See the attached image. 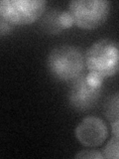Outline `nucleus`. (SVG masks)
<instances>
[{"mask_svg":"<svg viewBox=\"0 0 119 159\" xmlns=\"http://www.w3.org/2000/svg\"><path fill=\"white\" fill-rule=\"evenodd\" d=\"M52 76L61 82H73L82 76L86 57L81 49L72 45H62L50 52L47 60Z\"/></svg>","mask_w":119,"mask_h":159,"instance_id":"1","label":"nucleus"},{"mask_svg":"<svg viewBox=\"0 0 119 159\" xmlns=\"http://www.w3.org/2000/svg\"><path fill=\"white\" fill-rule=\"evenodd\" d=\"M89 73L99 79H106L119 73V42L103 38L93 43L84 55Z\"/></svg>","mask_w":119,"mask_h":159,"instance_id":"2","label":"nucleus"},{"mask_svg":"<svg viewBox=\"0 0 119 159\" xmlns=\"http://www.w3.org/2000/svg\"><path fill=\"white\" fill-rule=\"evenodd\" d=\"M110 3L106 0H74L68 3L73 24L83 30H93L106 21Z\"/></svg>","mask_w":119,"mask_h":159,"instance_id":"3","label":"nucleus"},{"mask_svg":"<svg viewBox=\"0 0 119 159\" xmlns=\"http://www.w3.org/2000/svg\"><path fill=\"white\" fill-rule=\"evenodd\" d=\"M102 80L89 73L72 82L68 92L69 106L77 111H86L96 104L101 93Z\"/></svg>","mask_w":119,"mask_h":159,"instance_id":"4","label":"nucleus"},{"mask_svg":"<svg viewBox=\"0 0 119 159\" xmlns=\"http://www.w3.org/2000/svg\"><path fill=\"white\" fill-rule=\"evenodd\" d=\"M44 0H2L0 19L10 25H29L42 16L46 9Z\"/></svg>","mask_w":119,"mask_h":159,"instance_id":"5","label":"nucleus"},{"mask_svg":"<svg viewBox=\"0 0 119 159\" xmlns=\"http://www.w3.org/2000/svg\"><path fill=\"white\" fill-rule=\"evenodd\" d=\"M74 134L83 146L96 147L105 141L108 135V128L101 118L89 116L77 124Z\"/></svg>","mask_w":119,"mask_h":159,"instance_id":"6","label":"nucleus"},{"mask_svg":"<svg viewBox=\"0 0 119 159\" xmlns=\"http://www.w3.org/2000/svg\"><path fill=\"white\" fill-rule=\"evenodd\" d=\"M73 25L68 12H61L59 10H51L42 19L41 26L46 33L58 34L62 30Z\"/></svg>","mask_w":119,"mask_h":159,"instance_id":"7","label":"nucleus"},{"mask_svg":"<svg viewBox=\"0 0 119 159\" xmlns=\"http://www.w3.org/2000/svg\"><path fill=\"white\" fill-rule=\"evenodd\" d=\"M104 113L112 125L114 133L119 132V92L109 97L104 104Z\"/></svg>","mask_w":119,"mask_h":159,"instance_id":"8","label":"nucleus"},{"mask_svg":"<svg viewBox=\"0 0 119 159\" xmlns=\"http://www.w3.org/2000/svg\"><path fill=\"white\" fill-rule=\"evenodd\" d=\"M103 155L105 158L119 159V132L114 133L105 145L103 149Z\"/></svg>","mask_w":119,"mask_h":159,"instance_id":"9","label":"nucleus"},{"mask_svg":"<svg viewBox=\"0 0 119 159\" xmlns=\"http://www.w3.org/2000/svg\"><path fill=\"white\" fill-rule=\"evenodd\" d=\"M74 158H90V159H100V158H105L98 150H92V149H87V150H82L81 152L77 153L74 155Z\"/></svg>","mask_w":119,"mask_h":159,"instance_id":"10","label":"nucleus"},{"mask_svg":"<svg viewBox=\"0 0 119 159\" xmlns=\"http://www.w3.org/2000/svg\"><path fill=\"white\" fill-rule=\"evenodd\" d=\"M12 30V25H10L8 22L4 21V20H0V34L1 36L8 34Z\"/></svg>","mask_w":119,"mask_h":159,"instance_id":"11","label":"nucleus"}]
</instances>
